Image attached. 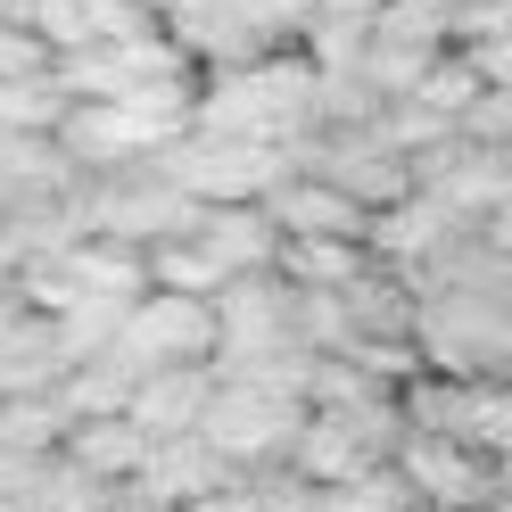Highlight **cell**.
Segmentation results:
<instances>
[{
  "instance_id": "cell-4",
  "label": "cell",
  "mask_w": 512,
  "mask_h": 512,
  "mask_svg": "<svg viewBox=\"0 0 512 512\" xmlns=\"http://www.w3.org/2000/svg\"><path fill=\"white\" fill-rule=\"evenodd\" d=\"M199 207L223 199H273V182L298 166V149H273V141H207V133H182L166 157H157Z\"/></svg>"
},
{
  "instance_id": "cell-20",
  "label": "cell",
  "mask_w": 512,
  "mask_h": 512,
  "mask_svg": "<svg viewBox=\"0 0 512 512\" xmlns=\"http://www.w3.org/2000/svg\"><path fill=\"white\" fill-rule=\"evenodd\" d=\"M124 314H133V306H116V298H75L67 314H50V323H58V356H67V364H100V356H116Z\"/></svg>"
},
{
  "instance_id": "cell-5",
  "label": "cell",
  "mask_w": 512,
  "mask_h": 512,
  "mask_svg": "<svg viewBox=\"0 0 512 512\" xmlns=\"http://www.w3.org/2000/svg\"><path fill=\"white\" fill-rule=\"evenodd\" d=\"M116 356L133 364V372H157V364H215V356H223L215 298L149 290L133 314H124V339H116Z\"/></svg>"
},
{
  "instance_id": "cell-13",
  "label": "cell",
  "mask_w": 512,
  "mask_h": 512,
  "mask_svg": "<svg viewBox=\"0 0 512 512\" xmlns=\"http://www.w3.org/2000/svg\"><path fill=\"white\" fill-rule=\"evenodd\" d=\"M389 455H372V446L347 430V422H331V413H306V430H298V446H290V479H306V488H347V479H364V471H380Z\"/></svg>"
},
{
  "instance_id": "cell-26",
  "label": "cell",
  "mask_w": 512,
  "mask_h": 512,
  "mask_svg": "<svg viewBox=\"0 0 512 512\" xmlns=\"http://www.w3.org/2000/svg\"><path fill=\"white\" fill-rule=\"evenodd\" d=\"M463 141H479V149H512V91H479V108L463 116Z\"/></svg>"
},
{
  "instance_id": "cell-25",
  "label": "cell",
  "mask_w": 512,
  "mask_h": 512,
  "mask_svg": "<svg viewBox=\"0 0 512 512\" xmlns=\"http://www.w3.org/2000/svg\"><path fill=\"white\" fill-rule=\"evenodd\" d=\"M58 67V50L34 34V25H0V83H17V75H50Z\"/></svg>"
},
{
  "instance_id": "cell-31",
  "label": "cell",
  "mask_w": 512,
  "mask_h": 512,
  "mask_svg": "<svg viewBox=\"0 0 512 512\" xmlns=\"http://www.w3.org/2000/svg\"><path fill=\"white\" fill-rule=\"evenodd\" d=\"M504 166H512V149H504Z\"/></svg>"
},
{
  "instance_id": "cell-30",
  "label": "cell",
  "mask_w": 512,
  "mask_h": 512,
  "mask_svg": "<svg viewBox=\"0 0 512 512\" xmlns=\"http://www.w3.org/2000/svg\"><path fill=\"white\" fill-rule=\"evenodd\" d=\"M0 25H34L42 34V0H0Z\"/></svg>"
},
{
  "instance_id": "cell-19",
  "label": "cell",
  "mask_w": 512,
  "mask_h": 512,
  "mask_svg": "<svg viewBox=\"0 0 512 512\" xmlns=\"http://www.w3.org/2000/svg\"><path fill=\"white\" fill-rule=\"evenodd\" d=\"M223 273L215 256L199 248V232H174V240H149V290H182V298H215L223 290Z\"/></svg>"
},
{
  "instance_id": "cell-8",
  "label": "cell",
  "mask_w": 512,
  "mask_h": 512,
  "mask_svg": "<svg viewBox=\"0 0 512 512\" xmlns=\"http://www.w3.org/2000/svg\"><path fill=\"white\" fill-rule=\"evenodd\" d=\"M240 479H248V471H240L232 455H215L207 438H166L133 488H141L149 504H166V512H190V504H207V496H223V488H240Z\"/></svg>"
},
{
  "instance_id": "cell-12",
  "label": "cell",
  "mask_w": 512,
  "mask_h": 512,
  "mask_svg": "<svg viewBox=\"0 0 512 512\" xmlns=\"http://www.w3.org/2000/svg\"><path fill=\"white\" fill-rule=\"evenodd\" d=\"M58 455H67L75 471H91L100 488H133V479L149 471V455H157V438L133 422V413H100V422H75Z\"/></svg>"
},
{
  "instance_id": "cell-6",
  "label": "cell",
  "mask_w": 512,
  "mask_h": 512,
  "mask_svg": "<svg viewBox=\"0 0 512 512\" xmlns=\"http://www.w3.org/2000/svg\"><path fill=\"white\" fill-rule=\"evenodd\" d=\"M58 149H67V166L83 182H108V174H133L157 157V133L124 108V100H75L67 124H58Z\"/></svg>"
},
{
  "instance_id": "cell-22",
  "label": "cell",
  "mask_w": 512,
  "mask_h": 512,
  "mask_svg": "<svg viewBox=\"0 0 512 512\" xmlns=\"http://www.w3.org/2000/svg\"><path fill=\"white\" fill-rule=\"evenodd\" d=\"M298 512H413V488L397 479V463H380L364 479H347V488H306Z\"/></svg>"
},
{
  "instance_id": "cell-2",
  "label": "cell",
  "mask_w": 512,
  "mask_h": 512,
  "mask_svg": "<svg viewBox=\"0 0 512 512\" xmlns=\"http://www.w3.org/2000/svg\"><path fill=\"white\" fill-rule=\"evenodd\" d=\"M389 463L413 488V512H488L504 496V479H512V463L463 446L455 430H405Z\"/></svg>"
},
{
  "instance_id": "cell-15",
  "label": "cell",
  "mask_w": 512,
  "mask_h": 512,
  "mask_svg": "<svg viewBox=\"0 0 512 512\" xmlns=\"http://www.w3.org/2000/svg\"><path fill=\"white\" fill-rule=\"evenodd\" d=\"M133 389H141V372L124 356H100V364H67V380L50 397H58V413L75 430V422H100V413H133Z\"/></svg>"
},
{
  "instance_id": "cell-24",
  "label": "cell",
  "mask_w": 512,
  "mask_h": 512,
  "mask_svg": "<svg viewBox=\"0 0 512 512\" xmlns=\"http://www.w3.org/2000/svg\"><path fill=\"white\" fill-rule=\"evenodd\" d=\"M479 91H488V83H479V67H471V50H446L438 67L422 75V91H413V100H422V108H438L446 124H463V116L479 108Z\"/></svg>"
},
{
  "instance_id": "cell-11",
  "label": "cell",
  "mask_w": 512,
  "mask_h": 512,
  "mask_svg": "<svg viewBox=\"0 0 512 512\" xmlns=\"http://www.w3.org/2000/svg\"><path fill=\"white\" fill-rule=\"evenodd\" d=\"M67 380V356H58V323L34 306H0V397H50Z\"/></svg>"
},
{
  "instance_id": "cell-10",
  "label": "cell",
  "mask_w": 512,
  "mask_h": 512,
  "mask_svg": "<svg viewBox=\"0 0 512 512\" xmlns=\"http://www.w3.org/2000/svg\"><path fill=\"white\" fill-rule=\"evenodd\" d=\"M215 364H157L141 372V389H133V422L166 446V438H199L207 422V405H215Z\"/></svg>"
},
{
  "instance_id": "cell-27",
  "label": "cell",
  "mask_w": 512,
  "mask_h": 512,
  "mask_svg": "<svg viewBox=\"0 0 512 512\" xmlns=\"http://www.w3.org/2000/svg\"><path fill=\"white\" fill-rule=\"evenodd\" d=\"M471 67H479V83H488V91H512V34L479 42V50H471Z\"/></svg>"
},
{
  "instance_id": "cell-3",
  "label": "cell",
  "mask_w": 512,
  "mask_h": 512,
  "mask_svg": "<svg viewBox=\"0 0 512 512\" xmlns=\"http://www.w3.org/2000/svg\"><path fill=\"white\" fill-rule=\"evenodd\" d=\"M306 430V397H281V389H256V380H215V405L199 438L215 455H232L240 471H281L290 446Z\"/></svg>"
},
{
  "instance_id": "cell-7",
  "label": "cell",
  "mask_w": 512,
  "mask_h": 512,
  "mask_svg": "<svg viewBox=\"0 0 512 512\" xmlns=\"http://www.w3.org/2000/svg\"><path fill=\"white\" fill-rule=\"evenodd\" d=\"M265 207L281 223V240H372V207L347 199V190L331 174H314V166H290Z\"/></svg>"
},
{
  "instance_id": "cell-21",
  "label": "cell",
  "mask_w": 512,
  "mask_h": 512,
  "mask_svg": "<svg viewBox=\"0 0 512 512\" xmlns=\"http://www.w3.org/2000/svg\"><path fill=\"white\" fill-rule=\"evenodd\" d=\"M67 108H75V100H67V83H58V67L0 83V133H58Z\"/></svg>"
},
{
  "instance_id": "cell-32",
  "label": "cell",
  "mask_w": 512,
  "mask_h": 512,
  "mask_svg": "<svg viewBox=\"0 0 512 512\" xmlns=\"http://www.w3.org/2000/svg\"><path fill=\"white\" fill-rule=\"evenodd\" d=\"M504 496H512V479H504Z\"/></svg>"
},
{
  "instance_id": "cell-17",
  "label": "cell",
  "mask_w": 512,
  "mask_h": 512,
  "mask_svg": "<svg viewBox=\"0 0 512 512\" xmlns=\"http://www.w3.org/2000/svg\"><path fill=\"white\" fill-rule=\"evenodd\" d=\"M58 83H67V100H124L141 75L124 42H83V50H58Z\"/></svg>"
},
{
  "instance_id": "cell-16",
  "label": "cell",
  "mask_w": 512,
  "mask_h": 512,
  "mask_svg": "<svg viewBox=\"0 0 512 512\" xmlns=\"http://www.w3.org/2000/svg\"><path fill=\"white\" fill-rule=\"evenodd\" d=\"M273 273L290 290H347V281L372 273V240H281Z\"/></svg>"
},
{
  "instance_id": "cell-9",
  "label": "cell",
  "mask_w": 512,
  "mask_h": 512,
  "mask_svg": "<svg viewBox=\"0 0 512 512\" xmlns=\"http://www.w3.org/2000/svg\"><path fill=\"white\" fill-rule=\"evenodd\" d=\"M199 248L215 256L223 273H273L281 265V223H273V207L265 199H223V207H199Z\"/></svg>"
},
{
  "instance_id": "cell-18",
  "label": "cell",
  "mask_w": 512,
  "mask_h": 512,
  "mask_svg": "<svg viewBox=\"0 0 512 512\" xmlns=\"http://www.w3.org/2000/svg\"><path fill=\"white\" fill-rule=\"evenodd\" d=\"M290 339L306 347V356H356L347 290H290Z\"/></svg>"
},
{
  "instance_id": "cell-28",
  "label": "cell",
  "mask_w": 512,
  "mask_h": 512,
  "mask_svg": "<svg viewBox=\"0 0 512 512\" xmlns=\"http://www.w3.org/2000/svg\"><path fill=\"white\" fill-rule=\"evenodd\" d=\"M389 0H314V17H331V25H372Z\"/></svg>"
},
{
  "instance_id": "cell-1",
  "label": "cell",
  "mask_w": 512,
  "mask_h": 512,
  "mask_svg": "<svg viewBox=\"0 0 512 512\" xmlns=\"http://www.w3.org/2000/svg\"><path fill=\"white\" fill-rule=\"evenodd\" d=\"M422 372L446 380H504L512 372V298L479 281H438L422 290Z\"/></svg>"
},
{
  "instance_id": "cell-14",
  "label": "cell",
  "mask_w": 512,
  "mask_h": 512,
  "mask_svg": "<svg viewBox=\"0 0 512 512\" xmlns=\"http://www.w3.org/2000/svg\"><path fill=\"white\" fill-rule=\"evenodd\" d=\"M67 265L83 281V298H116V306H141L149 298V248L141 240L83 232V240H67Z\"/></svg>"
},
{
  "instance_id": "cell-29",
  "label": "cell",
  "mask_w": 512,
  "mask_h": 512,
  "mask_svg": "<svg viewBox=\"0 0 512 512\" xmlns=\"http://www.w3.org/2000/svg\"><path fill=\"white\" fill-rule=\"evenodd\" d=\"M479 240H488V248H504V256H512V199H504V207H496L488 223H479Z\"/></svg>"
},
{
  "instance_id": "cell-23",
  "label": "cell",
  "mask_w": 512,
  "mask_h": 512,
  "mask_svg": "<svg viewBox=\"0 0 512 512\" xmlns=\"http://www.w3.org/2000/svg\"><path fill=\"white\" fill-rule=\"evenodd\" d=\"M0 446H17V455H58V446H67L58 397H0Z\"/></svg>"
}]
</instances>
